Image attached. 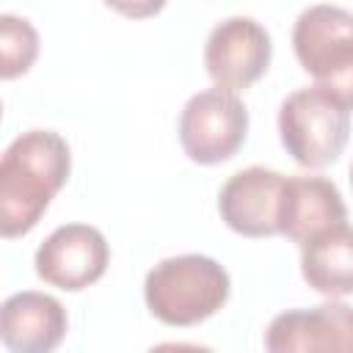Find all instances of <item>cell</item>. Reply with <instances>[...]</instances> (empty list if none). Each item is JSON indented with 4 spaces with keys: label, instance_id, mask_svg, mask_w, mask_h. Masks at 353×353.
I'll use <instances>...</instances> for the list:
<instances>
[{
    "label": "cell",
    "instance_id": "obj_3",
    "mask_svg": "<svg viewBox=\"0 0 353 353\" xmlns=\"http://www.w3.org/2000/svg\"><path fill=\"white\" fill-rule=\"evenodd\" d=\"M292 50L314 85L353 110V11L309 6L292 25Z\"/></svg>",
    "mask_w": 353,
    "mask_h": 353
},
{
    "label": "cell",
    "instance_id": "obj_9",
    "mask_svg": "<svg viewBox=\"0 0 353 353\" xmlns=\"http://www.w3.org/2000/svg\"><path fill=\"white\" fill-rule=\"evenodd\" d=\"M284 174L251 165L232 174L218 193L221 221L243 237H273L279 234V207Z\"/></svg>",
    "mask_w": 353,
    "mask_h": 353
},
{
    "label": "cell",
    "instance_id": "obj_4",
    "mask_svg": "<svg viewBox=\"0 0 353 353\" xmlns=\"http://www.w3.org/2000/svg\"><path fill=\"white\" fill-rule=\"evenodd\" d=\"M279 138L298 165L325 168L350 138V108L317 85L298 88L279 108Z\"/></svg>",
    "mask_w": 353,
    "mask_h": 353
},
{
    "label": "cell",
    "instance_id": "obj_8",
    "mask_svg": "<svg viewBox=\"0 0 353 353\" xmlns=\"http://www.w3.org/2000/svg\"><path fill=\"white\" fill-rule=\"evenodd\" d=\"M270 353H353V306L328 301L309 309H290L270 320L265 331Z\"/></svg>",
    "mask_w": 353,
    "mask_h": 353
},
{
    "label": "cell",
    "instance_id": "obj_13",
    "mask_svg": "<svg viewBox=\"0 0 353 353\" xmlns=\"http://www.w3.org/2000/svg\"><path fill=\"white\" fill-rule=\"evenodd\" d=\"M39 55V33L36 28L17 14L0 17V77L17 80L22 77Z\"/></svg>",
    "mask_w": 353,
    "mask_h": 353
},
{
    "label": "cell",
    "instance_id": "obj_1",
    "mask_svg": "<svg viewBox=\"0 0 353 353\" xmlns=\"http://www.w3.org/2000/svg\"><path fill=\"white\" fill-rule=\"evenodd\" d=\"M72 174L69 143L55 130H28L17 135L0 160V232L6 240L22 237L47 212L50 201Z\"/></svg>",
    "mask_w": 353,
    "mask_h": 353
},
{
    "label": "cell",
    "instance_id": "obj_7",
    "mask_svg": "<svg viewBox=\"0 0 353 353\" xmlns=\"http://www.w3.org/2000/svg\"><path fill=\"white\" fill-rule=\"evenodd\" d=\"M33 265L44 284L63 292H80L105 276L110 245L97 226L63 223L36 248Z\"/></svg>",
    "mask_w": 353,
    "mask_h": 353
},
{
    "label": "cell",
    "instance_id": "obj_5",
    "mask_svg": "<svg viewBox=\"0 0 353 353\" xmlns=\"http://www.w3.org/2000/svg\"><path fill=\"white\" fill-rule=\"evenodd\" d=\"M176 132L188 160L199 165H218L232 160L245 143L248 110L234 91L215 85L185 102Z\"/></svg>",
    "mask_w": 353,
    "mask_h": 353
},
{
    "label": "cell",
    "instance_id": "obj_14",
    "mask_svg": "<svg viewBox=\"0 0 353 353\" xmlns=\"http://www.w3.org/2000/svg\"><path fill=\"white\" fill-rule=\"evenodd\" d=\"M168 0H105L108 8H113L116 14L127 17V19H149L154 14H160L165 8Z\"/></svg>",
    "mask_w": 353,
    "mask_h": 353
},
{
    "label": "cell",
    "instance_id": "obj_15",
    "mask_svg": "<svg viewBox=\"0 0 353 353\" xmlns=\"http://www.w3.org/2000/svg\"><path fill=\"white\" fill-rule=\"evenodd\" d=\"M350 185H353V165H350Z\"/></svg>",
    "mask_w": 353,
    "mask_h": 353
},
{
    "label": "cell",
    "instance_id": "obj_10",
    "mask_svg": "<svg viewBox=\"0 0 353 353\" xmlns=\"http://www.w3.org/2000/svg\"><path fill=\"white\" fill-rule=\"evenodd\" d=\"M66 331V309L47 292L22 290L0 306V339L11 353H50L63 342Z\"/></svg>",
    "mask_w": 353,
    "mask_h": 353
},
{
    "label": "cell",
    "instance_id": "obj_2",
    "mask_svg": "<svg viewBox=\"0 0 353 353\" xmlns=\"http://www.w3.org/2000/svg\"><path fill=\"white\" fill-rule=\"evenodd\" d=\"M232 279L226 268L204 254L160 259L143 281V301L152 317L171 328H190L226 306Z\"/></svg>",
    "mask_w": 353,
    "mask_h": 353
},
{
    "label": "cell",
    "instance_id": "obj_11",
    "mask_svg": "<svg viewBox=\"0 0 353 353\" xmlns=\"http://www.w3.org/2000/svg\"><path fill=\"white\" fill-rule=\"evenodd\" d=\"M347 221L339 188L325 176H287L279 207V234L303 245L334 223Z\"/></svg>",
    "mask_w": 353,
    "mask_h": 353
},
{
    "label": "cell",
    "instance_id": "obj_12",
    "mask_svg": "<svg viewBox=\"0 0 353 353\" xmlns=\"http://www.w3.org/2000/svg\"><path fill=\"white\" fill-rule=\"evenodd\" d=\"M301 276L325 298L353 295V226L347 221L328 226L301 245Z\"/></svg>",
    "mask_w": 353,
    "mask_h": 353
},
{
    "label": "cell",
    "instance_id": "obj_6",
    "mask_svg": "<svg viewBox=\"0 0 353 353\" xmlns=\"http://www.w3.org/2000/svg\"><path fill=\"white\" fill-rule=\"evenodd\" d=\"M270 33L251 17H229L218 22L204 41V69L218 88L245 91L270 66Z\"/></svg>",
    "mask_w": 353,
    "mask_h": 353
}]
</instances>
